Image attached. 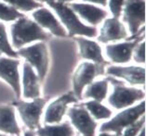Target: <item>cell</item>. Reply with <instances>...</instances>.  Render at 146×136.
I'll use <instances>...</instances> for the list:
<instances>
[{"label": "cell", "mask_w": 146, "mask_h": 136, "mask_svg": "<svg viewBox=\"0 0 146 136\" xmlns=\"http://www.w3.org/2000/svg\"><path fill=\"white\" fill-rule=\"evenodd\" d=\"M10 37L13 49L19 50L35 41L46 42L51 35L41 28L35 20L26 16L20 18L10 25Z\"/></svg>", "instance_id": "6da1fadb"}, {"label": "cell", "mask_w": 146, "mask_h": 136, "mask_svg": "<svg viewBox=\"0 0 146 136\" xmlns=\"http://www.w3.org/2000/svg\"><path fill=\"white\" fill-rule=\"evenodd\" d=\"M48 5L59 17L60 23L65 28L69 37L83 36L86 38H94L98 36L97 27L88 26L82 22L77 14L70 8L68 4L52 1L48 3Z\"/></svg>", "instance_id": "7a4b0ae2"}, {"label": "cell", "mask_w": 146, "mask_h": 136, "mask_svg": "<svg viewBox=\"0 0 146 136\" xmlns=\"http://www.w3.org/2000/svg\"><path fill=\"white\" fill-rule=\"evenodd\" d=\"M107 81L113 85V90L108 97V103L115 109L120 110L130 107L136 102H141L145 98V92L141 89L129 87L125 83L115 77L108 76Z\"/></svg>", "instance_id": "3957f363"}, {"label": "cell", "mask_w": 146, "mask_h": 136, "mask_svg": "<svg viewBox=\"0 0 146 136\" xmlns=\"http://www.w3.org/2000/svg\"><path fill=\"white\" fill-rule=\"evenodd\" d=\"M145 113V101L142 100L138 105L125 108L106 122L102 123L100 132H113L115 136H121L124 130L136 122Z\"/></svg>", "instance_id": "277c9868"}, {"label": "cell", "mask_w": 146, "mask_h": 136, "mask_svg": "<svg viewBox=\"0 0 146 136\" xmlns=\"http://www.w3.org/2000/svg\"><path fill=\"white\" fill-rule=\"evenodd\" d=\"M16 52L19 58H24L35 70L41 83L44 81L49 67V54L45 42H38L21 48Z\"/></svg>", "instance_id": "5b68a950"}, {"label": "cell", "mask_w": 146, "mask_h": 136, "mask_svg": "<svg viewBox=\"0 0 146 136\" xmlns=\"http://www.w3.org/2000/svg\"><path fill=\"white\" fill-rule=\"evenodd\" d=\"M122 20L131 34L130 38L144 34L145 0H125L122 9Z\"/></svg>", "instance_id": "8992f818"}, {"label": "cell", "mask_w": 146, "mask_h": 136, "mask_svg": "<svg viewBox=\"0 0 146 136\" xmlns=\"http://www.w3.org/2000/svg\"><path fill=\"white\" fill-rule=\"evenodd\" d=\"M48 103L47 98L38 97L31 102L16 99L13 102V106L16 107L24 125L31 131L37 130L40 126V120L44 108Z\"/></svg>", "instance_id": "52a82bcc"}, {"label": "cell", "mask_w": 146, "mask_h": 136, "mask_svg": "<svg viewBox=\"0 0 146 136\" xmlns=\"http://www.w3.org/2000/svg\"><path fill=\"white\" fill-rule=\"evenodd\" d=\"M105 74V66L85 61L77 67L73 76V92L77 99L82 100V94L88 85L94 81L98 76Z\"/></svg>", "instance_id": "ba28073f"}, {"label": "cell", "mask_w": 146, "mask_h": 136, "mask_svg": "<svg viewBox=\"0 0 146 136\" xmlns=\"http://www.w3.org/2000/svg\"><path fill=\"white\" fill-rule=\"evenodd\" d=\"M67 116L73 128L76 129L82 136H96L98 122L91 117L84 103H76L67 110Z\"/></svg>", "instance_id": "9c48e42d"}, {"label": "cell", "mask_w": 146, "mask_h": 136, "mask_svg": "<svg viewBox=\"0 0 146 136\" xmlns=\"http://www.w3.org/2000/svg\"><path fill=\"white\" fill-rule=\"evenodd\" d=\"M144 34L135 38H127V41L118 44H109L105 46L107 58L113 63L126 64L132 58V53L135 47L143 40Z\"/></svg>", "instance_id": "30bf717a"}, {"label": "cell", "mask_w": 146, "mask_h": 136, "mask_svg": "<svg viewBox=\"0 0 146 136\" xmlns=\"http://www.w3.org/2000/svg\"><path fill=\"white\" fill-rule=\"evenodd\" d=\"M78 101L79 100L77 99L73 91L66 93L55 99L49 104L46 109L44 118L45 124L50 125L60 123L68 110V106L70 104L78 103Z\"/></svg>", "instance_id": "8fae6325"}, {"label": "cell", "mask_w": 146, "mask_h": 136, "mask_svg": "<svg viewBox=\"0 0 146 136\" xmlns=\"http://www.w3.org/2000/svg\"><path fill=\"white\" fill-rule=\"evenodd\" d=\"M20 60L18 58H6L0 56V79L5 81L12 88L17 99L22 94V84L20 76Z\"/></svg>", "instance_id": "7c38bea8"}, {"label": "cell", "mask_w": 146, "mask_h": 136, "mask_svg": "<svg viewBox=\"0 0 146 136\" xmlns=\"http://www.w3.org/2000/svg\"><path fill=\"white\" fill-rule=\"evenodd\" d=\"M129 38V34L124 23L119 18H106L100 29L97 36L98 42L107 45L111 42H117Z\"/></svg>", "instance_id": "4fadbf2b"}, {"label": "cell", "mask_w": 146, "mask_h": 136, "mask_svg": "<svg viewBox=\"0 0 146 136\" xmlns=\"http://www.w3.org/2000/svg\"><path fill=\"white\" fill-rule=\"evenodd\" d=\"M34 20L43 29H47L51 34L58 37H67V32L60 21L50 9L45 7L34 10L32 13Z\"/></svg>", "instance_id": "5bb4252c"}, {"label": "cell", "mask_w": 146, "mask_h": 136, "mask_svg": "<svg viewBox=\"0 0 146 136\" xmlns=\"http://www.w3.org/2000/svg\"><path fill=\"white\" fill-rule=\"evenodd\" d=\"M107 76L123 79L131 85H142L145 83V68L140 66H109L105 69Z\"/></svg>", "instance_id": "9a60e30c"}, {"label": "cell", "mask_w": 146, "mask_h": 136, "mask_svg": "<svg viewBox=\"0 0 146 136\" xmlns=\"http://www.w3.org/2000/svg\"><path fill=\"white\" fill-rule=\"evenodd\" d=\"M68 5L78 17L93 27H97L109 15L107 10L90 3H70Z\"/></svg>", "instance_id": "2e32d148"}, {"label": "cell", "mask_w": 146, "mask_h": 136, "mask_svg": "<svg viewBox=\"0 0 146 136\" xmlns=\"http://www.w3.org/2000/svg\"><path fill=\"white\" fill-rule=\"evenodd\" d=\"M74 40L77 43L79 47V58L86 59L100 65H107V61L104 59L102 55V50L101 45L97 42L90 40L83 36L74 37Z\"/></svg>", "instance_id": "e0dca14e"}, {"label": "cell", "mask_w": 146, "mask_h": 136, "mask_svg": "<svg viewBox=\"0 0 146 136\" xmlns=\"http://www.w3.org/2000/svg\"><path fill=\"white\" fill-rule=\"evenodd\" d=\"M41 81L36 72L26 61L23 65V97L24 99H35L40 97Z\"/></svg>", "instance_id": "ac0fdd59"}, {"label": "cell", "mask_w": 146, "mask_h": 136, "mask_svg": "<svg viewBox=\"0 0 146 136\" xmlns=\"http://www.w3.org/2000/svg\"><path fill=\"white\" fill-rule=\"evenodd\" d=\"M0 131L13 136L21 134V128L16 119L15 107L12 105L0 106Z\"/></svg>", "instance_id": "d6986e66"}, {"label": "cell", "mask_w": 146, "mask_h": 136, "mask_svg": "<svg viewBox=\"0 0 146 136\" xmlns=\"http://www.w3.org/2000/svg\"><path fill=\"white\" fill-rule=\"evenodd\" d=\"M35 133L37 136H76L74 128L69 121L39 127Z\"/></svg>", "instance_id": "ffe728a7"}, {"label": "cell", "mask_w": 146, "mask_h": 136, "mask_svg": "<svg viewBox=\"0 0 146 136\" xmlns=\"http://www.w3.org/2000/svg\"><path fill=\"white\" fill-rule=\"evenodd\" d=\"M109 83L107 79H103L101 81H93L90 85H88L86 90L83 91L82 97L91 98L94 101L102 102L108 95Z\"/></svg>", "instance_id": "44dd1931"}, {"label": "cell", "mask_w": 146, "mask_h": 136, "mask_svg": "<svg viewBox=\"0 0 146 136\" xmlns=\"http://www.w3.org/2000/svg\"><path fill=\"white\" fill-rule=\"evenodd\" d=\"M84 106L95 120H108L112 117V110L102 105L101 102L90 100L84 103Z\"/></svg>", "instance_id": "7402d4cb"}, {"label": "cell", "mask_w": 146, "mask_h": 136, "mask_svg": "<svg viewBox=\"0 0 146 136\" xmlns=\"http://www.w3.org/2000/svg\"><path fill=\"white\" fill-rule=\"evenodd\" d=\"M0 54H5L11 58H19L17 52L13 49L7 33L6 25L0 21Z\"/></svg>", "instance_id": "603a6c76"}, {"label": "cell", "mask_w": 146, "mask_h": 136, "mask_svg": "<svg viewBox=\"0 0 146 136\" xmlns=\"http://www.w3.org/2000/svg\"><path fill=\"white\" fill-rule=\"evenodd\" d=\"M0 1L13 7L20 12H30L32 10H35L43 7V4L35 0H0Z\"/></svg>", "instance_id": "cb8c5ba5"}, {"label": "cell", "mask_w": 146, "mask_h": 136, "mask_svg": "<svg viewBox=\"0 0 146 136\" xmlns=\"http://www.w3.org/2000/svg\"><path fill=\"white\" fill-rule=\"evenodd\" d=\"M24 16L25 15L23 13L18 11L13 7L0 1V20L5 22H11Z\"/></svg>", "instance_id": "d4e9b609"}, {"label": "cell", "mask_w": 146, "mask_h": 136, "mask_svg": "<svg viewBox=\"0 0 146 136\" xmlns=\"http://www.w3.org/2000/svg\"><path fill=\"white\" fill-rule=\"evenodd\" d=\"M143 126H145V117L142 116L136 122L127 127L126 130H124L121 136H136Z\"/></svg>", "instance_id": "484cf974"}, {"label": "cell", "mask_w": 146, "mask_h": 136, "mask_svg": "<svg viewBox=\"0 0 146 136\" xmlns=\"http://www.w3.org/2000/svg\"><path fill=\"white\" fill-rule=\"evenodd\" d=\"M132 58L134 61L139 64H144L145 63V42L142 40L139 44L132 53Z\"/></svg>", "instance_id": "4316f807"}, {"label": "cell", "mask_w": 146, "mask_h": 136, "mask_svg": "<svg viewBox=\"0 0 146 136\" xmlns=\"http://www.w3.org/2000/svg\"><path fill=\"white\" fill-rule=\"evenodd\" d=\"M124 4L125 0H108L107 6L109 7L110 12H111L113 17L120 18Z\"/></svg>", "instance_id": "83f0119b"}, {"label": "cell", "mask_w": 146, "mask_h": 136, "mask_svg": "<svg viewBox=\"0 0 146 136\" xmlns=\"http://www.w3.org/2000/svg\"><path fill=\"white\" fill-rule=\"evenodd\" d=\"M84 2H88V3H93L94 4H97V5H100L102 7H107V3H108V0H83Z\"/></svg>", "instance_id": "f1b7e54d"}, {"label": "cell", "mask_w": 146, "mask_h": 136, "mask_svg": "<svg viewBox=\"0 0 146 136\" xmlns=\"http://www.w3.org/2000/svg\"><path fill=\"white\" fill-rule=\"evenodd\" d=\"M23 136H37L36 133H35V131H31V130H28L24 132V135Z\"/></svg>", "instance_id": "f546056e"}, {"label": "cell", "mask_w": 146, "mask_h": 136, "mask_svg": "<svg viewBox=\"0 0 146 136\" xmlns=\"http://www.w3.org/2000/svg\"><path fill=\"white\" fill-rule=\"evenodd\" d=\"M136 136H145V126L141 129V131H139V133Z\"/></svg>", "instance_id": "4dcf8cb0"}, {"label": "cell", "mask_w": 146, "mask_h": 136, "mask_svg": "<svg viewBox=\"0 0 146 136\" xmlns=\"http://www.w3.org/2000/svg\"><path fill=\"white\" fill-rule=\"evenodd\" d=\"M98 136H115V135L109 133V132H100V134Z\"/></svg>", "instance_id": "1f68e13d"}, {"label": "cell", "mask_w": 146, "mask_h": 136, "mask_svg": "<svg viewBox=\"0 0 146 136\" xmlns=\"http://www.w3.org/2000/svg\"><path fill=\"white\" fill-rule=\"evenodd\" d=\"M35 1H37V2H39V3H49V2H52V1H56V0H35Z\"/></svg>", "instance_id": "d6a6232c"}, {"label": "cell", "mask_w": 146, "mask_h": 136, "mask_svg": "<svg viewBox=\"0 0 146 136\" xmlns=\"http://www.w3.org/2000/svg\"><path fill=\"white\" fill-rule=\"evenodd\" d=\"M56 1L62 2V3H65V4H67V3H72L74 1H76V0H56Z\"/></svg>", "instance_id": "836d02e7"}, {"label": "cell", "mask_w": 146, "mask_h": 136, "mask_svg": "<svg viewBox=\"0 0 146 136\" xmlns=\"http://www.w3.org/2000/svg\"><path fill=\"white\" fill-rule=\"evenodd\" d=\"M0 136H7L6 134H3V133H0Z\"/></svg>", "instance_id": "e575fe53"}, {"label": "cell", "mask_w": 146, "mask_h": 136, "mask_svg": "<svg viewBox=\"0 0 146 136\" xmlns=\"http://www.w3.org/2000/svg\"><path fill=\"white\" fill-rule=\"evenodd\" d=\"M76 136H79V135H76Z\"/></svg>", "instance_id": "d590c367"}, {"label": "cell", "mask_w": 146, "mask_h": 136, "mask_svg": "<svg viewBox=\"0 0 146 136\" xmlns=\"http://www.w3.org/2000/svg\"><path fill=\"white\" fill-rule=\"evenodd\" d=\"M0 56H1V54H0Z\"/></svg>", "instance_id": "8d00e7d4"}]
</instances>
